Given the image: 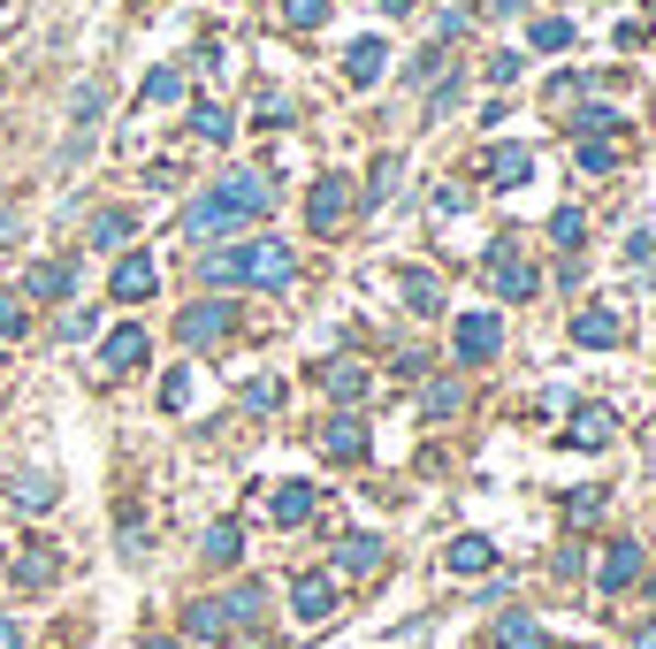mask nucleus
Here are the masks:
<instances>
[{
	"label": "nucleus",
	"mask_w": 656,
	"mask_h": 649,
	"mask_svg": "<svg viewBox=\"0 0 656 649\" xmlns=\"http://www.w3.org/2000/svg\"><path fill=\"white\" fill-rule=\"evenodd\" d=\"M15 589H54V558H46V550L15 558Z\"/></svg>",
	"instance_id": "obj_27"
},
{
	"label": "nucleus",
	"mask_w": 656,
	"mask_h": 649,
	"mask_svg": "<svg viewBox=\"0 0 656 649\" xmlns=\"http://www.w3.org/2000/svg\"><path fill=\"white\" fill-rule=\"evenodd\" d=\"M191 138H206V146H222V138H229V108H214V100H199V108H191Z\"/></svg>",
	"instance_id": "obj_24"
},
{
	"label": "nucleus",
	"mask_w": 656,
	"mask_h": 649,
	"mask_svg": "<svg viewBox=\"0 0 656 649\" xmlns=\"http://www.w3.org/2000/svg\"><path fill=\"white\" fill-rule=\"evenodd\" d=\"M634 581H642V542H626V535H619V542H603V566H596V589H603V596H626Z\"/></svg>",
	"instance_id": "obj_7"
},
{
	"label": "nucleus",
	"mask_w": 656,
	"mask_h": 649,
	"mask_svg": "<svg viewBox=\"0 0 656 649\" xmlns=\"http://www.w3.org/2000/svg\"><path fill=\"white\" fill-rule=\"evenodd\" d=\"M534 176V154L527 146H496L489 154V183H527Z\"/></svg>",
	"instance_id": "obj_22"
},
{
	"label": "nucleus",
	"mask_w": 656,
	"mask_h": 649,
	"mask_svg": "<svg viewBox=\"0 0 656 649\" xmlns=\"http://www.w3.org/2000/svg\"><path fill=\"white\" fill-rule=\"evenodd\" d=\"M534 46H542V54H565V46H573V23H565V15H542V23H534Z\"/></svg>",
	"instance_id": "obj_28"
},
{
	"label": "nucleus",
	"mask_w": 656,
	"mask_h": 649,
	"mask_svg": "<svg viewBox=\"0 0 656 649\" xmlns=\"http://www.w3.org/2000/svg\"><path fill=\"white\" fill-rule=\"evenodd\" d=\"M443 566H451L459 581H482V573H496V542L489 535H459V542L443 550Z\"/></svg>",
	"instance_id": "obj_12"
},
{
	"label": "nucleus",
	"mask_w": 656,
	"mask_h": 649,
	"mask_svg": "<svg viewBox=\"0 0 656 649\" xmlns=\"http://www.w3.org/2000/svg\"><path fill=\"white\" fill-rule=\"evenodd\" d=\"M314 504H321V496H314V482H283L268 512H275V527H306V519H314Z\"/></svg>",
	"instance_id": "obj_16"
},
{
	"label": "nucleus",
	"mask_w": 656,
	"mask_h": 649,
	"mask_svg": "<svg viewBox=\"0 0 656 649\" xmlns=\"http://www.w3.org/2000/svg\"><path fill=\"white\" fill-rule=\"evenodd\" d=\"M306 222H314L321 237H336V230L351 222V176H321V183H314V199H306Z\"/></svg>",
	"instance_id": "obj_4"
},
{
	"label": "nucleus",
	"mask_w": 656,
	"mask_h": 649,
	"mask_svg": "<svg viewBox=\"0 0 656 649\" xmlns=\"http://www.w3.org/2000/svg\"><path fill=\"white\" fill-rule=\"evenodd\" d=\"M580 168H588V176H603V168H619V154H611L603 138H588V146H580Z\"/></svg>",
	"instance_id": "obj_35"
},
{
	"label": "nucleus",
	"mask_w": 656,
	"mask_h": 649,
	"mask_svg": "<svg viewBox=\"0 0 656 649\" xmlns=\"http://www.w3.org/2000/svg\"><path fill=\"white\" fill-rule=\"evenodd\" d=\"M573 344H588V351H619V344H626V322H619L611 306H588V314L573 322Z\"/></svg>",
	"instance_id": "obj_13"
},
{
	"label": "nucleus",
	"mask_w": 656,
	"mask_h": 649,
	"mask_svg": "<svg viewBox=\"0 0 656 649\" xmlns=\"http://www.w3.org/2000/svg\"><path fill=\"white\" fill-rule=\"evenodd\" d=\"M649 260H656V237H649V230H642V237H626V268H649Z\"/></svg>",
	"instance_id": "obj_38"
},
{
	"label": "nucleus",
	"mask_w": 656,
	"mask_h": 649,
	"mask_svg": "<svg viewBox=\"0 0 656 649\" xmlns=\"http://www.w3.org/2000/svg\"><path fill=\"white\" fill-rule=\"evenodd\" d=\"M496 649H550V635H542L534 619L511 612V619H496Z\"/></svg>",
	"instance_id": "obj_23"
},
{
	"label": "nucleus",
	"mask_w": 656,
	"mask_h": 649,
	"mask_svg": "<svg viewBox=\"0 0 656 649\" xmlns=\"http://www.w3.org/2000/svg\"><path fill=\"white\" fill-rule=\"evenodd\" d=\"M550 237H557L565 253H580V237H588V222H580V206H557V214H550Z\"/></svg>",
	"instance_id": "obj_26"
},
{
	"label": "nucleus",
	"mask_w": 656,
	"mask_h": 649,
	"mask_svg": "<svg viewBox=\"0 0 656 649\" xmlns=\"http://www.w3.org/2000/svg\"><path fill=\"white\" fill-rule=\"evenodd\" d=\"M161 405H168V413H183V405H191V374H168V382H161Z\"/></svg>",
	"instance_id": "obj_36"
},
{
	"label": "nucleus",
	"mask_w": 656,
	"mask_h": 649,
	"mask_svg": "<svg viewBox=\"0 0 656 649\" xmlns=\"http://www.w3.org/2000/svg\"><path fill=\"white\" fill-rule=\"evenodd\" d=\"M573 131H580V138H611V131H619V115H611V108H580V115H573Z\"/></svg>",
	"instance_id": "obj_30"
},
{
	"label": "nucleus",
	"mask_w": 656,
	"mask_h": 649,
	"mask_svg": "<svg viewBox=\"0 0 656 649\" xmlns=\"http://www.w3.org/2000/svg\"><path fill=\"white\" fill-rule=\"evenodd\" d=\"M268 199H275V176H268V168H229L222 183H206V191L191 199L183 230H191V237H229L237 222H260Z\"/></svg>",
	"instance_id": "obj_1"
},
{
	"label": "nucleus",
	"mask_w": 656,
	"mask_h": 649,
	"mask_svg": "<svg viewBox=\"0 0 656 649\" xmlns=\"http://www.w3.org/2000/svg\"><path fill=\"white\" fill-rule=\"evenodd\" d=\"M183 627H191L199 642H229V612H222V596H199V604L183 612Z\"/></svg>",
	"instance_id": "obj_17"
},
{
	"label": "nucleus",
	"mask_w": 656,
	"mask_h": 649,
	"mask_svg": "<svg viewBox=\"0 0 656 649\" xmlns=\"http://www.w3.org/2000/svg\"><path fill=\"white\" fill-rule=\"evenodd\" d=\"M489 291H496V299H534V291H542V276H534L511 245H496V253H489Z\"/></svg>",
	"instance_id": "obj_8"
},
{
	"label": "nucleus",
	"mask_w": 656,
	"mask_h": 649,
	"mask_svg": "<svg viewBox=\"0 0 656 649\" xmlns=\"http://www.w3.org/2000/svg\"><path fill=\"white\" fill-rule=\"evenodd\" d=\"M245 405H252V413H268V405H283V382H252V390H245Z\"/></svg>",
	"instance_id": "obj_37"
},
{
	"label": "nucleus",
	"mask_w": 656,
	"mask_h": 649,
	"mask_svg": "<svg viewBox=\"0 0 656 649\" xmlns=\"http://www.w3.org/2000/svg\"><path fill=\"white\" fill-rule=\"evenodd\" d=\"M176 92H183L176 69H146V100H176Z\"/></svg>",
	"instance_id": "obj_33"
},
{
	"label": "nucleus",
	"mask_w": 656,
	"mask_h": 649,
	"mask_svg": "<svg viewBox=\"0 0 656 649\" xmlns=\"http://www.w3.org/2000/svg\"><path fill=\"white\" fill-rule=\"evenodd\" d=\"M237 550H245V527L237 519H214L206 527V566H237Z\"/></svg>",
	"instance_id": "obj_21"
},
{
	"label": "nucleus",
	"mask_w": 656,
	"mask_h": 649,
	"mask_svg": "<svg viewBox=\"0 0 656 649\" xmlns=\"http://www.w3.org/2000/svg\"><path fill=\"white\" fill-rule=\"evenodd\" d=\"M366 382H374V374H366L359 359H336V367H321V390L336 398V405H359V398H366Z\"/></svg>",
	"instance_id": "obj_15"
},
{
	"label": "nucleus",
	"mask_w": 656,
	"mask_h": 649,
	"mask_svg": "<svg viewBox=\"0 0 656 649\" xmlns=\"http://www.w3.org/2000/svg\"><path fill=\"white\" fill-rule=\"evenodd\" d=\"M405 306H412V314H436V276L405 268Z\"/></svg>",
	"instance_id": "obj_29"
},
{
	"label": "nucleus",
	"mask_w": 656,
	"mask_h": 649,
	"mask_svg": "<svg viewBox=\"0 0 656 649\" xmlns=\"http://www.w3.org/2000/svg\"><path fill=\"white\" fill-rule=\"evenodd\" d=\"M321 451L336 459V467H359V459H366V428H359L351 413H336V421L321 428Z\"/></svg>",
	"instance_id": "obj_14"
},
{
	"label": "nucleus",
	"mask_w": 656,
	"mask_h": 649,
	"mask_svg": "<svg viewBox=\"0 0 656 649\" xmlns=\"http://www.w3.org/2000/svg\"><path fill=\"white\" fill-rule=\"evenodd\" d=\"M8 237H15V206H0V245H8Z\"/></svg>",
	"instance_id": "obj_40"
},
{
	"label": "nucleus",
	"mask_w": 656,
	"mask_h": 649,
	"mask_svg": "<svg viewBox=\"0 0 656 649\" xmlns=\"http://www.w3.org/2000/svg\"><path fill=\"white\" fill-rule=\"evenodd\" d=\"M611 436H619V413L611 405H573V421H565V444L573 451H611Z\"/></svg>",
	"instance_id": "obj_6"
},
{
	"label": "nucleus",
	"mask_w": 656,
	"mask_h": 649,
	"mask_svg": "<svg viewBox=\"0 0 656 649\" xmlns=\"http://www.w3.org/2000/svg\"><path fill=\"white\" fill-rule=\"evenodd\" d=\"M146 359H154V336H146V322L108 328V344H100V367H108V374H131V367H146Z\"/></svg>",
	"instance_id": "obj_5"
},
{
	"label": "nucleus",
	"mask_w": 656,
	"mask_h": 649,
	"mask_svg": "<svg viewBox=\"0 0 656 649\" xmlns=\"http://www.w3.org/2000/svg\"><path fill=\"white\" fill-rule=\"evenodd\" d=\"M291 276H298V260H291V245H275V237L222 245V253L199 260V283H214V291H283Z\"/></svg>",
	"instance_id": "obj_2"
},
{
	"label": "nucleus",
	"mask_w": 656,
	"mask_h": 649,
	"mask_svg": "<svg viewBox=\"0 0 656 649\" xmlns=\"http://www.w3.org/2000/svg\"><path fill=\"white\" fill-rule=\"evenodd\" d=\"M131 230H138V214H131V206H108V214L92 222V245H123Z\"/></svg>",
	"instance_id": "obj_25"
},
{
	"label": "nucleus",
	"mask_w": 656,
	"mask_h": 649,
	"mask_svg": "<svg viewBox=\"0 0 656 649\" xmlns=\"http://www.w3.org/2000/svg\"><path fill=\"white\" fill-rule=\"evenodd\" d=\"M374 8H382V15H405V8H412V0H374Z\"/></svg>",
	"instance_id": "obj_41"
},
{
	"label": "nucleus",
	"mask_w": 656,
	"mask_h": 649,
	"mask_svg": "<svg viewBox=\"0 0 656 649\" xmlns=\"http://www.w3.org/2000/svg\"><path fill=\"white\" fill-rule=\"evenodd\" d=\"M397 183H405V161H397V154H382V161H374V199H389Z\"/></svg>",
	"instance_id": "obj_31"
},
{
	"label": "nucleus",
	"mask_w": 656,
	"mask_h": 649,
	"mask_svg": "<svg viewBox=\"0 0 656 649\" xmlns=\"http://www.w3.org/2000/svg\"><path fill=\"white\" fill-rule=\"evenodd\" d=\"M108 291H115L123 306H138V299H154V291H161V268H154L146 253H123V260H115V283H108Z\"/></svg>",
	"instance_id": "obj_10"
},
{
	"label": "nucleus",
	"mask_w": 656,
	"mask_h": 649,
	"mask_svg": "<svg viewBox=\"0 0 656 649\" xmlns=\"http://www.w3.org/2000/svg\"><path fill=\"white\" fill-rule=\"evenodd\" d=\"M451 344H459L466 367H482V359H496V344H504V322L496 314H459V336Z\"/></svg>",
	"instance_id": "obj_9"
},
{
	"label": "nucleus",
	"mask_w": 656,
	"mask_h": 649,
	"mask_svg": "<svg viewBox=\"0 0 656 649\" xmlns=\"http://www.w3.org/2000/svg\"><path fill=\"white\" fill-rule=\"evenodd\" d=\"M336 566H343V573H374V566H382V535H343V542H336Z\"/></svg>",
	"instance_id": "obj_20"
},
{
	"label": "nucleus",
	"mask_w": 656,
	"mask_h": 649,
	"mask_svg": "<svg viewBox=\"0 0 656 649\" xmlns=\"http://www.w3.org/2000/svg\"><path fill=\"white\" fill-rule=\"evenodd\" d=\"M146 649H176V642H168V635H154V642H146Z\"/></svg>",
	"instance_id": "obj_42"
},
{
	"label": "nucleus",
	"mask_w": 656,
	"mask_h": 649,
	"mask_svg": "<svg viewBox=\"0 0 656 649\" xmlns=\"http://www.w3.org/2000/svg\"><path fill=\"white\" fill-rule=\"evenodd\" d=\"M23 283H31V299H69V283H77V268H69V260H38V268H31Z\"/></svg>",
	"instance_id": "obj_19"
},
{
	"label": "nucleus",
	"mask_w": 656,
	"mask_h": 649,
	"mask_svg": "<svg viewBox=\"0 0 656 649\" xmlns=\"http://www.w3.org/2000/svg\"><path fill=\"white\" fill-rule=\"evenodd\" d=\"M283 15H291L298 31H314V23H321V15H328V0H283Z\"/></svg>",
	"instance_id": "obj_32"
},
{
	"label": "nucleus",
	"mask_w": 656,
	"mask_h": 649,
	"mask_svg": "<svg viewBox=\"0 0 656 649\" xmlns=\"http://www.w3.org/2000/svg\"><path fill=\"white\" fill-rule=\"evenodd\" d=\"M237 322H245V314H237L229 299H199V306H183V314H176V336H183L191 351H214V344H229V336H237Z\"/></svg>",
	"instance_id": "obj_3"
},
{
	"label": "nucleus",
	"mask_w": 656,
	"mask_h": 649,
	"mask_svg": "<svg viewBox=\"0 0 656 649\" xmlns=\"http://www.w3.org/2000/svg\"><path fill=\"white\" fill-rule=\"evenodd\" d=\"M23 299H15V291H0V336H23Z\"/></svg>",
	"instance_id": "obj_34"
},
{
	"label": "nucleus",
	"mask_w": 656,
	"mask_h": 649,
	"mask_svg": "<svg viewBox=\"0 0 656 649\" xmlns=\"http://www.w3.org/2000/svg\"><path fill=\"white\" fill-rule=\"evenodd\" d=\"M291 612H298L306 627H321L328 612H336V581H328V573H298V581H291Z\"/></svg>",
	"instance_id": "obj_11"
},
{
	"label": "nucleus",
	"mask_w": 656,
	"mask_h": 649,
	"mask_svg": "<svg viewBox=\"0 0 656 649\" xmlns=\"http://www.w3.org/2000/svg\"><path fill=\"white\" fill-rule=\"evenodd\" d=\"M382 61H389V46H382V38H359V46L343 54V77H351V85H374Z\"/></svg>",
	"instance_id": "obj_18"
},
{
	"label": "nucleus",
	"mask_w": 656,
	"mask_h": 649,
	"mask_svg": "<svg viewBox=\"0 0 656 649\" xmlns=\"http://www.w3.org/2000/svg\"><path fill=\"white\" fill-rule=\"evenodd\" d=\"M0 649H23V627L15 619H0Z\"/></svg>",
	"instance_id": "obj_39"
}]
</instances>
